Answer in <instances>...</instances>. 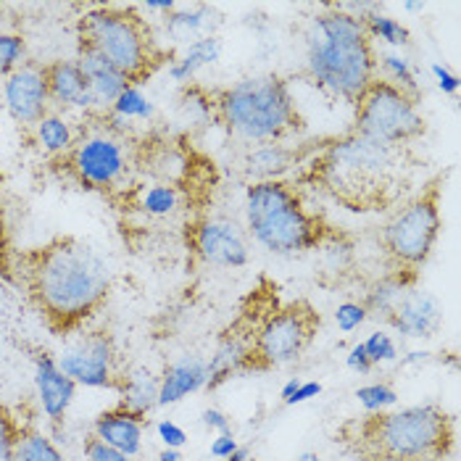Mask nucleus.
Wrapping results in <instances>:
<instances>
[{
  "label": "nucleus",
  "mask_w": 461,
  "mask_h": 461,
  "mask_svg": "<svg viewBox=\"0 0 461 461\" xmlns=\"http://www.w3.org/2000/svg\"><path fill=\"white\" fill-rule=\"evenodd\" d=\"M448 175L451 169L435 172L380 227L377 243L383 250L385 272L420 277V269L429 261L443 230L440 206H443V190Z\"/></svg>",
  "instance_id": "1a4fd4ad"
},
{
  "label": "nucleus",
  "mask_w": 461,
  "mask_h": 461,
  "mask_svg": "<svg viewBox=\"0 0 461 461\" xmlns=\"http://www.w3.org/2000/svg\"><path fill=\"white\" fill-rule=\"evenodd\" d=\"M358 19H361V24H364V30H366V35L372 37V40H383V42L395 45V48L409 45V37H411V32H409L401 22H395L393 16L380 14L377 8H375V11H369V14H364V16H358Z\"/></svg>",
  "instance_id": "c756f323"
},
{
  "label": "nucleus",
  "mask_w": 461,
  "mask_h": 461,
  "mask_svg": "<svg viewBox=\"0 0 461 461\" xmlns=\"http://www.w3.org/2000/svg\"><path fill=\"white\" fill-rule=\"evenodd\" d=\"M156 429H158V438L167 443V448H177L179 451V448L187 443V432L179 425H175V422H169V420H161V422L156 425Z\"/></svg>",
  "instance_id": "ea45409f"
},
{
  "label": "nucleus",
  "mask_w": 461,
  "mask_h": 461,
  "mask_svg": "<svg viewBox=\"0 0 461 461\" xmlns=\"http://www.w3.org/2000/svg\"><path fill=\"white\" fill-rule=\"evenodd\" d=\"M185 246L193 256L213 267H246L250 256L246 232L235 221L203 213L187 219Z\"/></svg>",
  "instance_id": "4468645a"
},
{
  "label": "nucleus",
  "mask_w": 461,
  "mask_h": 461,
  "mask_svg": "<svg viewBox=\"0 0 461 461\" xmlns=\"http://www.w3.org/2000/svg\"><path fill=\"white\" fill-rule=\"evenodd\" d=\"M77 64H79V69L85 71V77H87V82H90L93 106L111 108L116 104V98H119L127 87H132L119 71L108 64L106 59H101V56L93 53V50L77 48Z\"/></svg>",
  "instance_id": "4be33fe9"
},
{
  "label": "nucleus",
  "mask_w": 461,
  "mask_h": 461,
  "mask_svg": "<svg viewBox=\"0 0 461 461\" xmlns=\"http://www.w3.org/2000/svg\"><path fill=\"white\" fill-rule=\"evenodd\" d=\"M27 427L19 425L16 414L0 403V461H14V451H16V443L22 438Z\"/></svg>",
  "instance_id": "72a5a7b5"
},
{
  "label": "nucleus",
  "mask_w": 461,
  "mask_h": 461,
  "mask_svg": "<svg viewBox=\"0 0 461 461\" xmlns=\"http://www.w3.org/2000/svg\"><path fill=\"white\" fill-rule=\"evenodd\" d=\"M27 42L16 32H0V74L8 77L14 69L24 64Z\"/></svg>",
  "instance_id": "473e14b6"
},
{
  "label": "nucleus",
  "mask_w": 461,
  "mask_h": 461,
  "mask_svg": "<svg viewBox=\"0 0 461 461\" xmlns=\"http://www.w3.org/2000/svg\"><path fill=\"white\" fill-rule=\"evenodd\" d=\"M364 351L369 356V361L377 366V364H385V361H395L398 358V351H395V343H393L391 335L385 332H372L366 338V343H361Z\"/></svg>",
  "instance_id": "e433bc0d"
},
{
  "label": "nucleus",
  "mask_w": 461,
  "mask_h": 461,
  "mask_svg": "<svg viewBox=\"0 0 461 461\" xmlns=\"http://www.w3.org/2000/svg\"><path fill=\"white\" fill-rule=\"evenodd\" d=\"M321 393L320 383H301L298 385V391L293 393V398L287 401V406H295V403H303V401H309V398H317Z\"/></svg>",
  "instance_id": "a18cd8bd"
},
{
  "label": "nucleus",
  "mask_w": 461,
  "mask_h": 461,
  "mask_svg": "<svg viewBox=\"0 0 461 461\" xmlns=\"http://www.w3.org/2000/svg\"><path fill=\"white\" fill-rule=\"evenodd\" d=\"M45 79H48V95L50 104L67 108H93V93L85 71L74 61H50L45 64Z\"/></svg>",
  "instance_id": "412c9836"
},
{
  "label": "nucleus",
  "mask_w": 461,
  "mask_h": 461,
  "mask_svg": "<svg viewBox=\"0 0 461 461\" xmlns=\"http://www.w3.org/2000/svg\"><path fill=\"white\" fill-rule=\"evenodd\" d=\"M346 364H348V369H351V372H358V375H369V372L375 369V364L369 361V356H366V351H364V346H361V343L351 348V354H348V358H346Z\"/></svg>",
  "instance_id": "a19ab883"
},
{
  "label": "nucleus",
  "mask_w": 461,
  "mask_h": 461,
  "mask_svg": "<svg viewBox=\"0 0 461 461\" xmlns=\"http://www.w3.org/2000/svg\"><path fill=\"white\" fill-rule=\"evenodd\" d=\"M111 111H113L116 116L127 119V122H132V119H150V116H153V106H150V101L142 95L140 87H127V90L116 98V104L111 106Z\"/></svg>",
  "instance_id": "2f4dec72"
},
{
  "label": "nucleus",
  "mask_w": 461,
  "mask_h": 461,
  "mask_svg": "<svg viewBox=\"0 0 461 461\" xmlns=\"http://www.w3.org/2000/svg\"><path fill=\"white\" fill-rule=\"evenodd\" d=\"M14 280L48 330L61 338L93 320L111 295L106 258L77 235H56L40 246L16 250Z\"/></svg>",
  "instance_id": "f03ea898"
},
{
  "label": "nucleus",
  "mask_w": 461,
  "mask_h": 461,
  "mask_svg": "<svg viewBox=\"0 0 461 461\" xmlns=\"http://www.w3.org/2000/svg\"><path fill=\"white\" fill-rule=\"evenodd\" d=\"M209 16H212V8L209 5H195L193 11H169L164 19H167V32L175 37L177 42H185L190 37L201 35L206 27H209Z\"/></svg>",
  "instance_id": "c85d7f7f"
},
{
  "label": "nucleus",
  "mask_w": 461,
  "mask_h": 461,
  "mask_svg": "<svg viewBox=\"0 0 461 461\" xmlns=\"http://www.w3.org/2000/svg\"><path fill=\"white\" fill-rule=\"evenodd\" d=\"M385 324H391L395 332L406 338H435L443 327V306L440 301L420 287L406 290L393 312L385 317Z\"/></svg>",
  "instance_id": "f3484780"
},
{
  "label": "nucleus",
  "mask_w": 461,
  "mask_h": 461,
  "mask_svg": "<svg viewBox=\"0 0 461 461\" xmlns=\"http://www.w3.org/2000/svg\"><path fill=\"white\" fill-rule=\"evenodd\" d=\"M32 361H35V385L40 406H42L45 417L50 420V425H61L69 411L71 401H74L77 383L67 377L59 369V361L48 354L32 356Z\"/></svg>",
  "instance_id": "6ab92c4d"
},
{
  "label": "nucleus",
  "mask_w": 461,
  "mask_h": 461,
  "mask_svg": "<svg viewBox=\"0 0 461 461\" xmlns=\"http://www.w3.org/2000/svg\"><path fill=\"white\" fill-rule=\"evenodd\" d=\"M158 388H161V377H156L153 369L130 366V369H122L113 391L119 393V401L124 406H130L132 411H140L148 417V411L153 406H158Z\"/></svg>",
  "instance_id": "b1692460"
},
{
  "label": "nucleus",
  "mask_w": 461,
  "mask_h": 461,
  "mask_svg": "<svg viewBox=\"0 0 461 461\" xmlns=\"http://www.w3.org/2000/svg\"><path fill=\"white\" fill-rule=\"evenodd\" d=\"M238 448V440H235V432H227V435H216L212 440V456L213 459H227L232 451Z\"/></svg>",
  "instance_id": "79ce46f5"
},
{
  "label": "nucleus",
  "mask_w": 461,
  "mask_h": 461,
  "mask_svg": "<svg viewBox=\"0 0 461 461\" xmlns=\"http://www.w3.org/2000/svg\"><path fill=\"white\" fill-rule=\"evenodd\" d=\"M104 124L87 127L67 153L53 158L56 172L71 179L77 187L101 193L111 203H116L135 182L130 175L135 169V145L130 148L127 138V119L116 116L111 108L98 113Z\"/></svg>",
  "instance_id": "6e6552de"
},
{
  "label": "nucleus",
  "mask_w": 461,
  "mask_h": 461,
  "mask_svg": "<svg viewBox=\"0 0 461 461\" xmlns=\"http://www.w3.org/2000/svg\"><path fill=\"white\" fill-rule=\"evenodd\" d=\"M351 132L385 145H414L427 132L420 98L409 95L385 77H375L356 98Z\"/></svg>",
  "instance_id": "9b49d317"
},
{
  "label": "nucleus",
  "mask_w": 461,
  "mask_h": 461,
  "mask_svg": "<svg viewBox=\"0 0 461 461\" xmlns=\"http://www.w3.org/2000/svg\"><path fill=\"white\" fill-rule=\"evenodd\" d=\"M377 50L361 19L338 5H327L306 30V74L321 90L354 106L377 77Z\"/></svg>",
  "instance_id": "20e7f679"
},
{
  "label": "nucleus",
  "mask_w": 461,
  "mask_h": 461,
  "mask_svg": "<svg viewBox=\"0 0 461 461\" xmlns=\"http://www.w3.org/2000/svg\"><path fill=\"white\" fill-rule=\"evenodd\" d=\"M420 167L411 145H385L348 130L324 138L293 182L343 212L385 213L414 193Z\"/></svg>",
  "instance_id": "f257e3e1"
},
{
  "label": "nucleus",
  "mask_w": 461,
  "mask_h": 461,
  "mask_svg": "<svg viewBox=\"0 0 461 461\" xmlns=\"http://www.w3.org/2000/svg\"><path fill=\"white\" fill-rule=\"evenodd\" d=\"M249 459H250L249 446H238V448H235V451H232V454H230L224 461H249Z\"/></svg>",
  "instance_id": "de8ad7c7"
},
{
  "label": "nucleus",
  "mask_w": 461,
  "mask_h": 461,
  "mask_svg": "<svg viewBox=\"0 0 461 461\" xmlns=\"http://www.w3.org/2000/svg\"><path fill=\"white\" fill-rule=\"evenodd\" d=\"M324 140V138H321ZM321 140L303 142V145H283V142H267L253 145L240 158V175L253 182H269L283 179L287 172L301 169V164L320 150Z\"/></svg>",
  "instance_id": "dca6fc26"
},
{
  "label": "nucleus",
  "mask_w": 461,
  "mask_h": 461,
  "mask_svg": "<svg viewBox=\"0 0 461 461\" xmlns=\"http://www.w3.org/2000/svg\"><path fill=\"white\" fill-rule=\"evenodd\" d=\"M432 74L438 77V85H440L443 93L456 95V90H459V77L456 74H451V71L446 69V67H440V64H432Z\"/></svg>",
  "instance_id": "37998d69"
},
{
  "label": "nucleus",
  "mask_w": 461,
  "mask_h": 461,
  "mask_svg": "<svg viewBox=\"0 0 461 461\" xmlns=\"http://www.w3.org/2000/svg\"><path fill=\"white\" fill-rule=\"evenodd\" d=\"M354 461H446L456 446V417L440 403L364 411L332 435Z\"/></svg>",
  "instance_id": "7ed1b4c3"
},
{
  "label": "nucleus",
  "mask_w": 461,
  "mask_h": 461,
  "mask_svg": "<svg viewBox=\"0 0 461 461\" xmlns=\"http://www.w3.org/2000/svg\"><path fill=\"white\" fill-rule=\"evenodd\" d=\"M366 320H369V317H366V309H364L361 303H354V301L340 303L338 312H335V321H338V327H340L343 332H354L356 327L364 324Z\"/></svg>",
  "instance_id": "58836bf2"
},
{
  "label": "nucleus",
  "mask_w": 461,
  "mask_h": 461,
  "mask_svg": "<svg viewBox=\"0 0 461 461\" xmlns=\"http://www.w3.org/2000/svg\"><path fill=\"white\" fill-rule=\"evenodd\" d=\"M280 301V287L269 277H258V283L249 290V295L243 298L238 317L230 321L219 340H216V351H213L212 361H206V391H219L227 380L243 375L246 358H249L253 338L258 324L267 320V314L272 309H277Z\"/></svg>",
  "instance_id": "f8f14e48"
},
{
  "label": "nucleus",
  "mask_w": 461,
  "mask_h": 461,
  "mask_svg": "<svg viewBox=\"0 0 461 461\" xmlns=\"http://www.w3.org/2000/svg\"><path fill=\"white\" fill-rule=\"evenodd\" d=\"M35 138L50 156H61V153L69 150L71 142H74V130H71L69 122L64 116L48 113L35 127Z\"/></svg>",
  "instance_id": "bb28decb"
},
{
  "label": "nucleus",
  "mask_w": 461,
  "mask_h": 461,
  "mask_svg": "<svg viewBox=\"0 0 461 461\" xmlns=\"http://www.w3.org/2000/svg\"><path fill=\"white\" fill-rule=\"evenodd\" d=\"M246 224L258 246L280 256L348 243V235L324 213L312 212L301 187L287 179L253 182L246 187Z\"/></svg>",
  "instance_id": "39448f33"
},
{
  "label": "nucleus",
  "mask_w": 461,
  "mask_h": 461,
  "mask_svg": "<svg viewBox=\"0 0 461 461\" xmlns=\"http://www.w3.org/2000/svg\"><path fill=\"white\" fill-rule=\"evenodd\" d=\"M203 425L216 429L219 435H227V432H232L230 417H227V414H221V411H216V409H206V411H203Z\"/></svg>",
  "instance_id": "c03bdc74"
},
{
  "label": "nucleus",
  "mask_w": 461,
  "mask_h": 461,
  "mask_svg": "<svg viewBox=\"0 0 461 461\" xmlns=\"http://www.w3.org/2000/svg\"><path fill=\"white\" fill-rule=\"evenodd\" d=\"M295 461H321L320 456H317V454H312V451H306V454H301V456H298V459Z\"/></svg>",
  "instance_id": "8fccbe9b"
},
{
  "label": "nucleus",
  "mask_w": 461,
  "mask_h": 461,
  "mask_svg": "<svg viewBox=\"0 0 461 461\" xmlns=\"http://www.w3.org/2000/svg\"><path fill=\"white\" fill-rule=\"evenodd\" d=\"M77 48L106 59L132 87L172 67L175 48H164L138 5H95L77 22Z\"/></svg>",
  "instance_id": "0eeeda50"
},
{
  "label": "nucleus",
  "mask_w": 461,
  "mask_h": 461,
  "mask_svg": "<svg viewBox=\"0 0 461 461\" xmlns=\"http://www.w3.org/2000/svg\"><path fill=\"white\" fill-rule=\"evenodd\" d=\"M122 198H127L130 209H138L153 219H167V216H175L179 209L201 206L190 193H185L177 185H167V182L132 185Z\"/></svg>",
  "instance_id": "aec40b11"
},
{
  "label": "nucleus",
  "mask_w": 461,
  "mask_h": 461,
  "mask_svg": "<svg viewBox=\"0 0 461 461\" xmlns=\"http://www.w3.org/2000/svg\"><path fill=\"white\" fill-rule=\"evenodd\" d=\"M158 461H182V454H179L177 448H164L158 454Z\"/></svg>",
  "instance_id": "09e8293b"
},
{
  "label": "nucleus",
  "mask_w": 461,
  "mask_h": 461,
  "mask_svg": "<svg viewBox=\"0 0 461 461\" xmlns=\"http://www.w3.org/2000/svg\"><path fill=\"white\" fill-rule=\"evenodd\" d=\"M148 427V417L140 411H132L122 401L101 411L93 420V435L101 438L106 446L127 454V456H140L142 451V432Z\"/></svg>",
  "instance_id": "a211bd4d"
},
{
  "label": "nucleus",
  "mask_w": 461,
  "mask_h": 461,
  "mask_svg": "<svg viewBox=\"0 0 461 461\" xmlns=\"http://www.w3.org/2000/svg\"><path fill=\"white\" fill-rule=\"evenodd\" d=\"M14 256H16V249H14L11 224H8V209L0 198V277L11 285H16V280H14Z\"/></svg>",
  "instance_id": "f704fd0d"
},
{
  "label": "nucleus",
  "mask_w": 461,
  "mask_h": 461,
  "mask_svg": "<svg viewBox=\"0 0 461 461\" xmlns=\"http://www.w3.org/2000/svg\"><path fill=\"white\" fill-rule=\"evenodd\" d=\"M219 56H221V40H219V37H198V40H193V42L187 45V50H185L182 59H175V61H172L169 77H172L175 82H179V85H187V82L195 77V71L209 67V64H216Z\"/></svg>",
  "instance_id": "a878e982"
},
{
  "label": "nucleus",
  "mask_w": 461,
  "mask_h": 461,
  "mask_svg": "<svg viewBox=\"0 0 461 461\" xmlns=\"http://www.w3.org/2000/svg\"><path fill=\"white\" fill-rule=\"evenodd\" d=\"M298 385H301V380H298V377H293V380H287V385H285L283 393H280V398H283L285 406H287V401L293 398V393L298 391Z\"/></svg>",
  "instance_id": "49530a36"
},
{
  "label": "nucleus",
  "mask_w": 461,
  "mask_h": 461,
  "mask_svg": "<svg viewBox=\"0 0 461 461\" xmlns=\"http://www.w3.org/2000/svg\"><path fill=\"white\" fill-rule=\"evenodd\" d=\"M213 127L243 142H283L306 130V119L280 74L240 79L230 87H213Z\"/></svg>",
  "instance_id": "423d86ee"
},
{
  "label": "nucleus",
  "mask_w": 461,
  "mask_h": 461,
  "mask_svg": "<svg viewBox=\"0 0 461 461\" xmlns=\"http://www.w3.org/2000/svg\"><path fill=\"white\" fill-rule=\"evenodd\" d=\"M82 454H85V459L87 461H135L132 456H127V454H122V451L106 446V443H104L101 438H95L93 432L85 435Z\"/></svg>",
  "instance_id": "4c0bfd02"
},
{
  "label": "nucleus",
  "mask_w": 461,
  "mask_h": 461,
  "mask_svg": "<svg viewBox=\"0 0 461 461\" xmlns=\"http://www.w3.org/2000/svg\"><path fill=\"white\" fill-rule=\"evenodd\" d=\"M3 101L16 124L37 127L48 116V108H50L45 64L24 61L19 69L11 71L3 82Z\"/></svg>",
  "instance_id": "2eb2a0df"
},
{
  "label": "nucleus",
  "mask_w": 461,
  "mask_h": 461,
  "mask_svg": "<svg viewBox=\"0 0 461 461\" xmlns=\"http://www.w3.org/2000/svg\"><path fill=\"white\" fill-rule=\"evenodd\" d=\"M206 377H209V372H206V361L201 356H185L175 364H169L161 377L158 406L177 403L185 395L206 388Z\"/></svg>",
  "instance_id": "5701e85b"
},
{
  "label": "nucleus",
  "mask_w": 461,
  "mask_h": 461,
  "mask_svg": "<svg viewBox=\"0 0 461 461\" xmlns=\"http://www.w3.org/2000/svg\"><path fill=\"white\" fill-rule=\"evenodd\" d=\"M356 398L364 406V411H385V409H393L398 403V393L393 391L391 385H383V383H372V385L358 388Z\"/></svg>",
  "instance_id": "c9c22d12"
},
{
  "label": "nucleus",
  "mask_w": 461,
  "mask_h": 461,
  "mask_svg": "<svg viewBox=\"0 0 461 461\" xmlns=\"http://www.w3.org/2000/svg\"><path fill=\"white\" fill-rule=\"evenodd\" d=\"M320 327V309L309 298L280 303L258 324L243 375H264L301 358L317 340Z\"/></svg>",
  "instance_id": "9d476101"
},
{
  "label": "nucleus",
  "mask_w": 461,
  "mask_h": 461,
  "mask_svg": "<svg viewBox=\"0 0 461 461\" xmlns=\"http://www.w3.org/2000/svg\"><path fill=\"white\" fill-rule=\"evenodd\" d=\"M14 461H67L64 454L59 451V446L42 435L35 427H27L16 443V451H14Z\"/></svg>",
  "instance_id": "cd10ccee"
},
{
  "label": "nucleus",
  "mask_w": 461,
  "mask_h": 461,
  "mask_svg": "<svg viewBox=\"0 0 461 461\" xmlns=\"http://www.w3.org/2000/svg\"><path fill=\"white\" fill-rule=\"evenodd\" d=\"M59 369L77 385L113 391L122 375L113 338L104 330L79 335L69 348L59 356Z\"/></svg>",
  "instance_id": "ddd939ff"
},
{
  "label": "nucleus",
  "mask_w": 461,
  "mask_h": 461,
  "mask_svg": "<svg viewBox=\"0 0 461 461\" xmlns=\"http://www.w3.org/2000/svg\"><path fill=\"white\" fill-rule=\"evenodd\" d=\"M420 277H411V275H395V272H385L383 277H377L375 283L366 287L364 293V301L361 306L366 309V317H377V320H385L393 312V306L398 303V298L417 287Z\"/></svg>",
  "instance_id": "393cba45"
},
{
  "label": "nucleus",
  "mask_w": 461,
  "mask_h": 461,
  "mask_svg": "<svg viewBox=\"0 0 461 461\" xmlns=\"http://www.w3.org/2000/svg\"><path fill=\"white\" fill-rule=\"evenodd\" d=\"M383 67H385V71H388V77H385V79H391L393 85H398L401 90H406L409 95H414V98H420V101H422V90H420L417 77H414L411 64H409L406 59L393 56V53H385V56H383Z\"/></svg>",
  "instance_id": "7c9ffc66"
}]
</instances>
